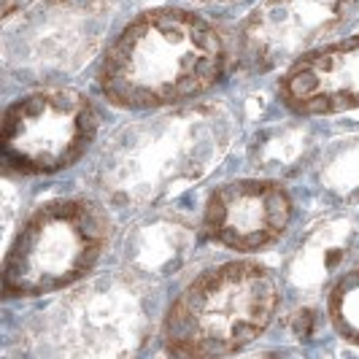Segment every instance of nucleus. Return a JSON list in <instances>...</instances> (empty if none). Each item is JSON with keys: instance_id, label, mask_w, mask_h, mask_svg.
<instances>
[{"instance_id": "nucleus-11", "label": "nucleus", "mask_w": 359, "mask_h": 359, "mask_svg": "<svg viewBox=\"0 0 359 359\" xmlns=\"http://www.w3.org/2000/svg\"><path fill=\"white\" fill-rule=\"evenodd\" d=\"M200 233L187 216L151 208L138 214L122 233L116 243V262L130 276L157 284L189 265L200 246Z\"/></svg>"}, {"instance_id": "nucleus-16", "label": "nucleus", "mask_w": 359, "mask_h": 359, "mask_svg": "<svg viewBox=\"0 0 359 359\" xmlns=\"http://www.w3.org/2000/svg\"><path fill=\"white\" fill-rule=\"evenodd\" d=\"M36 3H38V0H3V22L14 19L17 14H22L25 8L36 6Z\"/></svg>"}, {"instance_id": "nucleus-5", "label": "nucleus", "mask_w": 359, "mask_h": 359, "mask_svg": "<svg viewBox=\"0 0 359 359\" xmlns=\"http://www.w3.org/2000/svg\"><path fill=\"white\" fill-rule=\"evenodd\" d=\"M151 284L125 270L84 278L41 313L33 354L49 357H127L151 335Z\"/></svg>"}, {"instance_id": "nucleus-13", "label": "nucleus", "mask_w": 359, "mask_h": 359, "mask_svg": "<svg viewBox=\"0 0 359 359\" xmlns=\"http://www.w3.org/2000/svg\"><path fill=\"white\" fill-rule=\"evenodd\" d=\"M313 138L300 122H278L259 130L249 144V162L265 176H289L300 170L311 157Z\"/></svg>"}, {"instance_id": "nucleus-3", "label": "nucleus", "mask_w": 359, "mask_h": 359, "mask_svg": "<svg viewBox=\"0 0 359 359\" xmlns=\"http://www.w3.org/2000/svg\"><path fill=\"white\" fill-rule=\"evenodd\" d=\"M284 306V281L257 259H230L189 278L165 308L162 348L173 357H224L259 341Z\"/></svg>"}, {"instance_id": "nucleus-2", "label": "nucleus", "mask_w": 359, "mask_h": 359, "mask_svg": "<svg viewBox=\"0 0 359 359\" xmlns=\"http://www.w3.org/2000/svg\"><path fill=\"white\" fill-rule=\"evenodd\" d=\"M233 43L214 19L189 8H149L111 38L95 84L108 106L162 111L195 103L224 79Z\"/></svg>"}, {"instance_id": "nucleus-6", "label": "nucleus", "mask_w": 359, "mask_h": 359, "mask_svg": "<svg viewBox=\"0 0 359 359\" xmlns=\"http://www.w3.org/2000/svg\"><path fill=\"white\" fill-rule=\"evenodd\" d=\"M100 114L84 92L43 87L14 100L3 116V162L17 176H52L87 157Z\"/></svg>"}, {"instance_id": "nucleus-9", "label": "nucleus", "mask_w": 359, "mask_h": 359, "mask_svg": "<svg viewBox=\"0 0 359 359\" xmlns=\"http://www.w3.org/2000/svg\"><path fill=\"white\" fill-rule=\"evenodd\" d=\"M294 216L292 195L276 179H235L219 184L200 216L203 235L238 254L270 249L287 235Z\"/></svg>"}, {"instance_id": "nucleus-7", "label": "nucleus", "mask_w": 359, "mask_h": 359, "mask_svg": "<svg viewBox=\"0 0 359 359\" xmlns=\"http://www.w3.org/2000/svg\"><path fill=\"white\" fill-rule=\"evenodd\" d=\"M108 30L106 0H38L6 22V71L25 81H52L76 73Z\"/></svg>"}, {"instance_id": "nucleus-4", "label": "nucleus", "mask_w": 359, "mask_h": 359, "mask_svg": "<svg viewBox=\"0 0 359 359\" xmlns=\"http://www.w3.org/2000/svg\"><path fill=\"white\" fill-rule=\"evenodd\" d=\"M114 241V216L100 198H60L19 224L3 259V297L33 300L90 278Z\"/></svg>"}, {"instance_id": "nucleus-15", "label": "nucleus", "mask_w": 359, "mask_h": 359, "mask_svg": "<svg viewBox=\"0 0 359 359\" xmlns=\"http://www.w3.org/2000/svg\"><path fill=\"white\" fill-rule=\"evenodd\" d=\"M322 184L338 195H359V138L341 141L324 157Z\"/></svg>"}, {"instance_id": "nucleus-1", "label": "nucleus", "mask_w": 359, "mask_h": 359, "mask_svg": "<svg viewBox=\"0 0 359 359\" xmlns=\"http://www.w3.org/2000/svg\"><path fill=\"white\" fill-rule=\"evenodd\" d=\"M235 138L233 114L219 103L151 111L122 125L95 151V198L122 214H144L205 179Z\"/></svg>"}, {"instance_id": "nucleus-12", "label": "nucleus", "mask_w": 359, "mask_h": 359, "mask_svg": "<svg viewBox=\"0 0 359 359\" xmlns=\"http://www.w3.org/2000/svg\"><path fill=\"white\" fill-rule=\"evenodd\" d=\"M357 246V224L348 216H327L308 227L306 235L294 243L289 252L281 281L292 294L308 297L324 287H332V281L343 273L346 257Z\"/></svg>"}, {"instance_id": "nucleus-14", "label": "nucleus", "mask_w": 359, "mask_h": 359, "mask_svg": "<svg viewBox=\"0 0 359 359\" xmlns=\"http://www.w3.org/2000/svg\"><path fill=\"white\" fill-rule=\"evenodd\" d=\"M327 319L343 341L359 346V259L327 289Z\"/></svg>"}, {"instance_id": "nucleus-10", "label": "nucleus", "mask_w": 359, "mask_h": 359, "mask_svg": "<svg viewBox=\"0 0 359 359\" xmlns=\"http://www.w3.org/2000/svg\"><path fill=\"white\" fill-rule=\"evenodd\" d=\"M294 116H335L359 108V33L322 43L289 62L276 84Z\"/></svg>"}, {"instance_id": "nucleus-8", "label": "nucleus", "mask_w": 359, "mask_h": 359, "mask_svg": "<svg viewBox=\"0 0 359 359\" xmlns=\"http://www.w3.org/2000/svg\"><path fill=\"white\" fill-rule=\"evenodd\" d=\"M359 0H259L238 25L233 43L241 73H270L322 46L357 14Z\"/></svg>"}, {"instance_id": "nucleus-17", "label": "nucleus", "mask_w": 359, "mask_h": 359, "mask_svg": "<svg viewBox=\"0 0 359 359\" xmlns=\"http://www.w3.org/2000/svg\"><path fill=\"white\" fill-rule=\"evenodd\" d=\"M203 3H233V0H203Z\"/></svg>"}]
</instances>
